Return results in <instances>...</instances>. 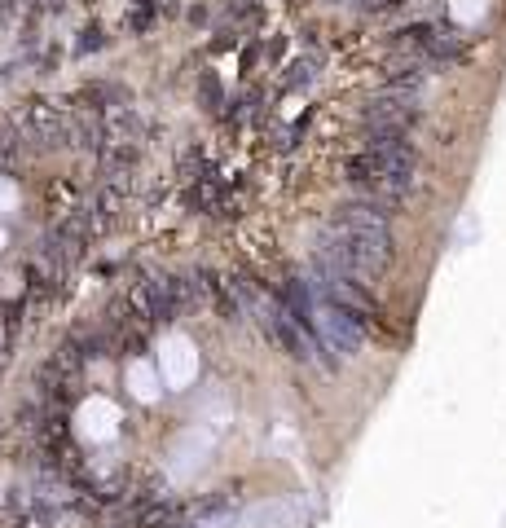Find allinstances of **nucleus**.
<instances>
[{
	"label": "nucleus",
	"mask_w": 506,
	"mask_h": 528,
	"mask_svg": "<svg viewBox=\"0 0 506 528\" xmlns=\"http://www.w3.org/2000/svg\"><path fill=\"white\" fill-rule=\"evenodd\" d=\"M392 5H405V0H361V9H370V14H379V9H392Z\"/></svg>",
	"instance_id": "9"
},
{
	"label": "nucleus",
	"mask_w": 506,
	"mask_h": 528,
	"mask_svg": "<svg viewBox=\"0 0 506 528\" xmlns=\"http://www.w3.org/2000/svg\"><path fill=\"white\" fill-rule=\"evenodd\" d=\"M198 528H203V524H198Z\"/></svg>",
	"instance_id": "11"
},
{
	"label": "nucleus",
	"mask_w": 506,
	"mask_h": 528,
	"mask_svg": "<svg viewBox=\"0 0 506 528\" xmlns=\"http://www.w3.org/2000/svg\"><path fill=\"white\" fill-rule=\"evenodd\" d=\"M14 124L22 132V141L36 150H58L66 146V132H71V115L53 102H27L14 115Z\"/></svg>",
	"instance_id": "4"
},
{
	"label": "nucleus",
	"mask_w": 506,
	"mask_h": 528,
	"mask_svg": "<svg viewBox=\"0 0 506 528\" xmlns=\"http://www.w3.org/2000/svg\"><path fill=\"white\" fill-rule=\"evenodd\" d=\"M225 515H234V498H207L198 506V520H225Z\"/></svg>",
	"instance_id": "6"
},
{
	"label": "nucleus",
	"mask_w": 506,
	"mask_h": 528,
	"mask_svg": "<svg viewBox=\"0 0 506 528\" xmlns=\"http://www.w3.org/2000/svg\"><path fill=\"white\" fill-rule=\"evenodd\" d=\"M326 5H344V0H326Z\"/></svg>",
	"instance_id": "10"
},
{
	"label": "nucleus",
	"mask_w": 506,
	"mask_h": 528,
	"mask_svg": "<svg viewBox=\"0 0 506 528\" xmlns=\"http://www.w3.org/2000/svg\"><path fill=\"white\" fill-rule=\"evenodd\" d=\"M203 102H207V110L220 106V84L212 80V75H203Z\"/></svg>",
	"instance_id": "8"
},
{
	"label": "nucleus",
	"mask_w": 506,
	"mask_h": 528,
	"mask_svg": "<svg viewBox=\"0 0 506 528\" xmlns=\"http://www.w3.org/2000/svg\"><path fill=\"white\" fill-rule=\"evenodd\" d=\"M313 66H317L313 58H304V62H295V66H291V75H286V88H304L308 80H313Z\"/></svg>",
	"instance_id": "7"
},
{
	"label": "nucleus",
	"mask_w": 506,
	"mask_h": 528,
	"mask_svg": "<svg viewBox=\"0 0 506 528\" xmlns=\"http://www.w3.org/2000/svg\"><path fill=\"white\" fill-rule=\"evenodd\" d=\"M414 172H418V150L410 146V137H383L366 141V150L352 154L344 163V181L357 190L366 203H379L396 212L414 190Z\"/></svg>",
	"instance_id": "2"
},
{
	"label": "nucleus",
	"mask_w": 506,
	"mask_h": 528,
	"mask_svg": "<svg viewBox=\"0 0 506 528\" xmlns=\"http://www.w3.org/2000/svg\"><path fill=\"white\" fill-rule=\"evenodd\" d=\"M132 304H137V313L150 317V322H172V313H176L168 278H141L137 291H132Z\"/></svg>",
	"instance_id": "5"
},
{
	"label": "nucleus",
	"mask_w": 506,
	"mask_h": 528,
	"mask_svg": "<svg viewBox=\"0 0 506 528\" xmlns=\"http://www.w3.org/2000/svg\"><path fill=\"white\" fill-rule=\"evenodd\" d=\"M392 212L379 203H344L335 207L330 225L317 234V247H313V260L330 264V269L348 273V278L366 282V278H379L383 269L392 264Z\"/></svg>",
	"instance_id": "1"
},
{
	"label": "nucleus",
	"mask_w": 506,
	"mask_h": 528,
	"mask_svg": "<svg viewBox=\"0 0 506 528\" xmlns=\"http://www.w3.org/2000/svg\"><path fill=\"white\" fill-rule=\"evenodd\" d=\"M418 124V97H401V93H379L374 102L361 110V128L370 141L383 137H410V128Z\"/></svg>",
	"instance_id": "3"
}]
</instances>
